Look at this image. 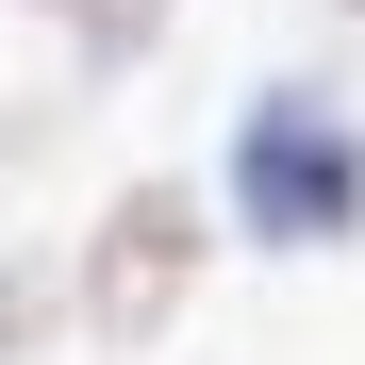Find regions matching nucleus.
Instances as JSON below:
<instances>
[{
    "instance_id": "7ed1b4c3",
    "label": "nucleus",
    "mask_w": 365,
    "mask_h": 365,
    "mask_svg": "<svg viewBox=\"0 0 365 365\" xmlns=\"http://www.w3.org/2000/svg\"><path fill=\"white\" fill-rule=\"evenodd\" d=\"M34 17H50V34H67V50H83V67H150V50H166V17H182V0H34Z\"/></svg>"
},
{
    "instance_id": "f257e3e1",
    "label": "nucleus",
    "mask_w": 365,
    "mask_h": 365,
    "mask_svg": "<svg viewBox=\"0 0 365 365\" xmlns=\"http://www.w3.org/2000/svg\"><path fill=\"white\" fill-rule=\"evenodd\" d=\"M232 232L250 250H349L365 232V133L332 83H250V116H232Z\"/></svg>"
},
{
    "instance_id": "39448f33",
    "label": "nucleus",
    "mask_w": 365,
    "mask_h": 365,
    "mask_svg": "<svg viewBox=\"0 0 365 365\" xmlns=\"http://www.w3.org/2000/svg\"><path fill=\"white\" fill-rule=\"evenodd\" d=\"M316 17H365V0H316Z\"/></svg>"
},
{
    "instance_id": "20e7f679",
    "label": "nucleus",
    "mask_w": 365,
    "mask_h": 365,
    "mask_svg": "<svg viewBox=\"0 0 365 365\" xmlns=\"http://www.w3.org/2000/svg\"><path fill=\"white\" fill-rule=\"evenodd\" d=\"M67 332V266H0V365Z\"/></svg>"
},
{
    "instance_id": "f03ea898",
    "label": "nucleus",
    "mask_w": 365,
    "mask_h": 365,
    "mask_svg": "<svg viewBox=\"0 0 365 365\" xmlns=\"http://www.w3.org/2000/svg\"><path fill=\"white\" fill-rule=\"evenodd\" d=\"M200 266H216V200L200 182H116L100 232H83V266H67V316L100 349H150L182 299H200Z\"/></svg>"
}]
</instances>
